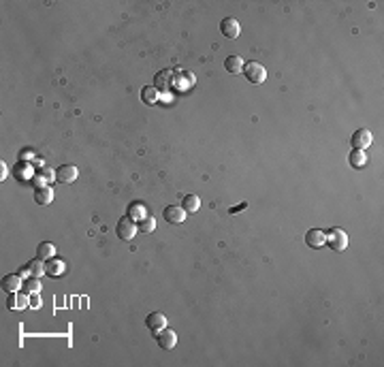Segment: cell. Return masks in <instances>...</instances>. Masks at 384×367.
<instances>
[{
    "label": "cell",
    "mask_w": 384,
    "mask_h": 367,
    "mask_svg": "<svg viewBox=\"0 0 384 367\" xmlns=\"http://www.w3.org/2000/svg\"><path fill=\"white\" fill-rule=\"evenodd\" d=\"M243 75H246V79L250 83H254V86H258V83L267 79V70L260 62H246L243 64Z\"/></svg>",
    "instance_id": "1"
},
{
    "label": "cell",
    "mask_w": 384,
    "mask_h": 367,
    "mask_svg": "<svg viewBox=\"0 0 384 367\" xmlns=\"http://www.w3.org/2000/svg\"><path fill=\"white\" fill-rule=\"evenodd\" d=\"M324 243H329V248L333 252H344V250L348 248V235H346V231H342V229H331L329 233H326Z\"/></svg>",
    "instance_id": "2"
},
{
    "label": "cell",
    "mask_w": 384,
    "mask_h": 367,
    "mask_svg": "<svg viewBox=\"0 0 384 367\" xmlns=\"http://www.w3.org/2000/svg\"><path fill=\"white\" fill-rule=\"evenodd\" d=\"M137 222L130 220V218H120L118 220V227H115V235L120 237V239H124V241H130L134 235H137Z\"/></svg>",
    "instance_id": "3"
},
{
    "label": "cell",
    "mask_w": 384,
    "mask_h": 367,
    "mask_svg": "<svg viewBox=\"0 0 384 367\" xmlns=\"http://www.w3.org/2000/svg\"><path fill=\"white\" fill-rule=\"evenodd\" d=\"M371 141H374V137H371V133L367 131V128H358V131L352 134L350 143H352V147H354V150L365 152L371 145Z\"/></svg>",
    "instance_id": "4"
},
{
    "label": "cell",
    "mask_w": 384,
    "mask_h": 367,
    "mask_svg": "<svg viewBox=\"0 0 384 367\" xmlns=\"http://www.w3.org/2000/svg\"><path fill=\"white\" fill-rule=\"evenodd\" d=\"M156 342H158V346L162 350H173L175 348V344H177V335H175V331H171V329H160V331H156Z\"/></svg>",
    "instance_id": "5"
},
{
    "label": "cell",
    "mask_w": 384,
    "mask_h": 367,
    "mask_svg": "<svg viewBox=\"0 0 384 367\" xmlns=\"http://www.w3.org/2000/svg\"><path fill=\"white\" fill-rule=\"evenodd\" d=\"M162 218L169 224H179V222L186 220V211H184L182 205H166L164 211H162Z\"/></svg>",
    "instance_id": "6"
},
{
    "label": "cell",
    "mask_w": 384,
    "mask_h": 367,
    "mask_svg": "<svg viewBox=\"0 0 384 367\" xmlns=\"http://www.w3.org/2000/svg\"><path fill=\"white\" fill-rule=\"evenodd\" d=\"M45 273V263H43V259H32L28 265L26 267H22V271H19V275L22 278H30V275H34V278H41V275Z\"/></svg>",
    "instance_id": "7"
},
{
    "label": "cell",
    "mask_w": 384,
    "mask_h": 367,
    "mask_svg": "<svg viewBox=\"0 0 384 367\" xmlns=\"http://www.w3.org/2000/svg\"><path fill=\"white\" fill-rule=\"evenodd\" d=\"M56 179L60 184H73L77 179V167L75 165H62L56 169Z\"/></svg>",
    "instance_id": "8"
},
{
    "label": "cell",
    "mask_w": 384,
    "mask_h": 367,
    "mask_svg": "<svg viewBox=\"0 0 384 367\" xmlns=\"http://www.w3.org/2000/svg\"><path fill=\"white\" fill-rule=\"evenodd\" d=\"M220 32L226 38H237V36H239V32H241V26H239L237 19L226 17V19H222V24H220Z\"/></svg>",
    "instance_id": "9"
},
{
    "label": "cell",
    "mask_w": 384,
    "mask_h": 367,
    "mask_svg": "<svg viewBox=\"0 0 384 367\" xmlns=\"http://www.w3.org/2000/svg\"><path fill=\"white\" fill-rule=\"evenodd\" d=\"M324 241H326V233L320 231V229H312V231L305 233V243L310 248H322Z\"/></svg>",
    "instance_id": "10"
},
{
    "label": "cell",
    "mask_w": 384,
    "mask_h": 367,
    "mask_svg": "<svg viewBox=\"0 0 384 367\" xmlns=\"http://www.w3.org/2000/svg\"><path fill=\"white\" fill-rule=\"evenodd\" d=\"M22 286H24V280L19 273H11L2 278V288L6 293H17V291H22Z\"/></svg>",
    "instance_id": "11"
},
{
    "label": "cell",
    "mask_w": 384,
    "mask_h": 367,
    "mask_svg": "<svg viewBox=\"0 0 384 367\" xmlns=\"http://www.w3.org/2000/svg\"><path fill=\"white\" fill-rule=\"evenodd\" d=\"M145 325H147V329L150 331H160V329H164L166 327V316L164 314H160V312H152L150 316L145 318Z\"/></svg>",
    "instance_id": "12"
},
{
    "label": "cell",
    "mask_w": 384,
    "mask_h": 367,
    "mask_svg": "<svg viewBox=\"0 0 384 367\" xmlns=\"http://www.w3.org/2000/svg\"><path fill=\"white\" fill-rule=\"evenodd\" d=\"M126 216L130 218V220L139 222V220H143V218L147 216V209H145V205L141 201H132L130 205H128V209H126Z\"/></svg>",
    "instance_id": "13"
},
{
    "label": "cell",
    "mask_w": 384,
    "mask_h": 367,
    "mask_svg": "<svg viewBox=\"0 0 384 367\" xmlns=\"http://www.w3.org/2000/svg\"><path fill=\"white\" fill-rule=\"evenodd\" d=\"M34 201L38 205H47L54 201V190L49 188V186H36V190H34Z\"/></svg>",
    "instance_id": "14"
},
{
    "label": "cell",
    "mask_w": 384,
    "mask_h": 367,
    "mask_svg": "<svg viewBox=\"0 0 384 367\" xmlns=\"http://www.w3.org/2000/svg\"><path fill=\"white\" fill-rule=\"evenodd\" d=\"M45 273L51 275V278H58V275H62L64 273V263L58 261L56 256H54V259H49L47 263H45Z\"/></svg>",
    "instance_id": "15"
},
{
    "label": "cell",
    "mask_w": 384,
    "mask_h": 367,
    "mask_svg": "<svg viewBox=\"0 0 384 367\" xmlns=\"http://www.w3.org/2000/svg\"><path fill=\"white\" fill-rule=\"evenodd\" d=\"M36 256H38V259H43V261L54 259V256H56V246H54V243H49V241H41V243H38V248H36Z\"/></svg>",
    "instance_id": "16"
},
{
    "label": "cell",
    "mask_w": 384,
    "mask_h": 367,
    "mask_svg": "<svg viewBox=\"0 0 384 367\" xmlns=\"http://www.w3.org/2000/svg\"><path fill=\"white\" fill-rule=\"evenodd\" d=\"M243 58H239V56H228L226 58V62H224V67H226V70L228 73H233V75H237V73H243Z\"/></svg>",
    "instance_id": "17"
},
{
    "label": "cell",
    "mask_w": 384,
    "mask_h": 367,
    "mask_svg": "<svg viewBox=\"0 0 384 367\" xmlns=\"http://www.w3.org/2000/svg\"><path fill=\"white\" fill-rule=\"evenodd\" d=\"M348 163H350V167H354V169H363V167L367 165V154L361 150H352L348 156Z\"/></svg>",
    "instance_id": "18"
},
{
    "label": "cell",
    "mask_w": 384,
    "mask_h": 367,
    "mask_svg": "<svg viewBox=\"0 0 384 367\" xmlns=\"http://www.w3.org/2000/svg\"><path fill=\"white\" fill-rule=\"evenodd\" d=\"M41 280L38 278H34V275H30V278H26L24 280V286H22V291L26 293V295H38L41 293Z\"/></svg>",
    "instance_id": "19"
},
{
    "label": "cell",
    "mask_w": 384,
    "mask_h": 367,
    "mask_svg": "<svg viewBox=\"0 0 384 367\" xmlns=\"http://www.w3.org/2000/svg\"><path fill=\"white\" fill-rule=\"evenodd\" d=\"M141 99H143L145 105H156V102H158V88L156 86L141 88Z\"/></svg>",
    "instance_id": "20"
},
{
    "label": "cell",
    "mask_w": 384,
    "mask_h": 367,
    "mask_svg": "<svg viewBox=\"0 0 384 367\" xmlns=\"http://www.w3.org/2000/svg\"><path fill=\"white\" fill-rule=\"evenodd\" d=\"M182 207H184L186 214H192V211H196L198 207H201V199H198L196 195H186Z\"/></svg>",
    "instance_id": "21"
},
{
    "label": "cell",
    "mask_w": 384,
    "mask_h": 367,
    "mask_svg": "<svg viewBox=\"0 0 384 367\" xmlns=\"http://www.w3.org/2000/svg\"><path fill=\"white\" fill-rule=\"evenodd\" d=\"M15 177L17 179H30L32 177V165L30 163H24V160H19V165L15 167Z\"/></svg>",
    "instance_id": "22"
},
{
    "label": "cell",
    "mask_w": 384,
    "mask_h": 367,
    "mask_svg": "<svg viewBox=\"0 0 384 367\" xmlns=\"http://www.w3.org/2000/svg\"><path fill=\"white\" fill-rule=\"evenodd\" d=\"M137 229L141 231V235H147V233H152V231L156 229V220H154L152 216H145L143 220L137 222Z\"/></svg>",
    "instance_id": "23"
},
{
    "label": "cell",
    "mask_w": 384,
    "mask_h": 367,
    "mask_svg": "<svg viewBox=\"0 0 384 367\" xmlns=\"http://www.w3.org/2000/svg\"><path fill=\"white\" fill-rule=\"evenodd\" d=\"M56 179V171H51L49 167H41V173L36 175V182L38 186H43V184H49V182H54Z\"/></svg>",
    "instance_id": "24"
},
{
    "label": "cell",
    "mask_w": 384,
    "mask_h": 367,
    "mask_svg": "<svg viewBox=\"0 0 384 367\" xmlns=\"http://www.w3.org/2000/svg\"><path fill=\"white\" fill-rule=\"evenodd\" d=\"M24 307H30V299H28V295L22 291V293H17V310H24Z\"/></svg>",
    "instance_id": "25"
},
{
    "label": "cell",
    "mask_w": 384,
    "mask_h": 367,
    "mask_svg": "<svg viewBox=\"0 0 384 367\" xmlns=\"http://www.w3.org/2000/svg\"><path fill=\"white\" fill-rule=\"evenodd\" d=\"M6 305L11 307V310H17V293H11L9 301H6Z\"/></svg>",
    "instance_id": "26"
},
{
    "label": "cell",
    "mask_w": 384,
    "mask_h": 367,
    "mask_svg": "<svg viewBox=\"0 0 384 367\" xmlns=\"http://www.w3.org/2000/svg\"><path fill=\"white\" fill-rule=\"evenodd\" d=\"M41 305H43L41 297H32V299H30V307H32V310H38Z\"/></svg>",
    "instance_id": "27"
},
{
    "label": "cell",
    "mask_w": 384,
    "mask_h": 367,
    "mask_svg": "<svg viewBox=\"0 0 384 367\" xmlns=\"http://www.w3.org/2000/svg\"><path fill=\"white\" fill-rule=\"evenodd\" d=\"M19 160H24V163H28V160H32V152H30V150L19 152Z\"/></svg>",
    "instance_id": "28"
},
{
    "label": "cell",
    "mask_w": 384,
    "mask_h": 367,
    "mask_svg": "<svg viewBox=\"0 0 384 367\" xmlns=\"http://www.w3.org/2000/svg\"><path fill=\"white\" fill-rule=\"evenodd\" d=\"M0 167H2V169H0V179H2V182H4V177H6V165H4V160H2V163H0Z\"/></svg>",
    "instance_id": "29"
}]
</instances>
